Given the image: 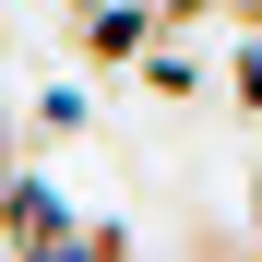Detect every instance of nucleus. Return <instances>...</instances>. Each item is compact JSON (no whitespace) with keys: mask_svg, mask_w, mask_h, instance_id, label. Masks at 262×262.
<instances>
[{"mask_svg":"<svg viewBox=\"0 0 262 262\" xmlns=\"http://www.w3.org/2000/svg\"><path fill=\"white\" fill-rule=\"evenodd\" d=\"M227 24H262V0H227Z\"/></svg>","mask_w":262,"mask_h":262,"instance_id":"5","label":"nucleus"},{"mask_svg":"<svg viewBox=\"0 0 262 262\" xmlns=\"http://www.w3.org/2000/svg\"><path fill=\"white\" fill-rule=\"evenodd\" d=\"M131 96H167V107H191V96H203V48H191V36H155V48L131 60Z\"/></svg>","mask_w":262,"mask_h":262,"instance_id":"3","label":"nucleus"},{"mask_svg":"<svg viewBox=\"0 0 262 262\" xmlns=\"http://www.w3.org/2000/svg\"><path fill=\"white\" fill-rule=\"evenodd\" d=\"M12 131H24L36 155H48V143H72V131H96V83H36V107H24Z\"/></svg>","mask_w":262,"mask_h":262,"instance_id":"2","label":"nucleus"},{"mask_svg":"<svg viewBox=\"0 0 262 262\" xmlns=\"http://www.w3.org/2000/svg\"><path fill=\"white\" fill-rule=\"evenodd\" d=\"M48 12H60V24H72V12H83V0H48Z\"/></svg>","mask_w":262,"mask_h":262,"instance_id":"6","label":"nucleus"},{"mask_svg":"<svg viewBox=\"0 0 262 262\" xmlns=\"http://www.w3.org/2000/svg\"><path fill=\"white\" fill-rule=\"evenodd\" d=\"M227 107H238V119H262V24H238V36H227Z\"/></svg>","mask_w":262,"mask_h":262,"instance_id":"4","label":"nucleus"},{"mask_svg":"<svg viewBox=\"0 0 262 262\" xmlns=\"http://www.w3.org/2000/svg\"><path fill=\"white\" fill-rule=\"evenodd\" d=\"M60 36H72V60H83V72L131 83V60H143L155 36H167V0H83V12H72Z\"/></svg>","mask_w":262,"mask_h":262,"instance_id":"1","label":"nucleus"}]
</instances>
